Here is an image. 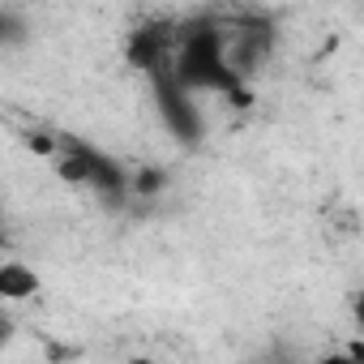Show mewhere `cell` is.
I'll return each instance as SVG.
<instances>
[{
	"mask_svg": "<svg viewBox=\"0 0 364 364\" xmlns=\"http://www.w3.org/2000/svg\"><path fill=\"white\" fill-rule=\"evenodd\" d=\"M129 364H154V360H150V355H133Z\"/></svg>",
	"mask_w": 364,
	"mask_h": 364,
	"instance_id": "9",
	"label": "cell"
},
{
	"mask_svg": "<svg viewBox=\"0 0 364 364\" xmlns=\"http://www.w3.org/2000/svg\"><path fill=\"white\" fill-rule=\"evenodd\" d=\"M351 321H355V330H360V338H364V287L360 291H351Z\"/></svg>",
	"mask_w": 364,
	"mask_h": 364,
	"instance_id": "8",
	"label": "cell"
},
{
	"mask_svg": "<svg viewBox=\"0 0 364 364\" xmlns=\"http://www.w3.org/2000/svg\"><path fill=\"white\" fill-rule=\"evenodd\" d=\"M180 35H185V26L171 22V18L141 22L137 31H129V35H124V60H129L146 82L171 77L176 52H180Z\"/></svg>",
	"mask_w": 364,
	"mask_h": 364,
	"instance_id": "3",
	"label": "cell"
},
{
	"mask_svg": "<svg viewBox=\"0 0 364 364\" xmlns=\"http://www.w3.org/2000/svg\"><path fill=\"white\" fill-rule=\"evenodd\" d=\"M39 291V274L35 266L9 257V262H0V300L5 304H18V300H31Z\"/></svg>",
	"mask_w": 364,
	"mask_h": 364,
	"instance_id": "5",
	"label": "cell"
},
{
	"mask_svg": "<svg viewBox=\"0 0 364 364\" xmlns=\"http://www.w3.org/2000/svg\"><path fill=\"white\" fill-rule=\"evenodd\" d=\"M52 163H56L60 180L95 189V193H99L103 202H112V206H120L124 198H133V171H129L120 159H112L107 150H99V146H90V141H82V137H69V133L56 137Z\"/></svg>",
	"mask_w": 364,
	"mask_h": 364,
	"instance_id": "2",
	"label": "cell"
},
{
	"mask_svg": "<svg viewBox=\"0 0 364 364\" xmlns=\"http://www.w3.org/2000/svg\"><path fill=\"white\" fill-rule=\"evenodd\" d=\"M171 77L193 95H223V99H249V82L236 73L228 52V31L219 22H193L180 35V52L171 65Z\"/></svg>",
	"mask_w": 364,
	"mask_h": 364,
	"instance_id": "1",
	"label": "cell"
},
{
	"mask_svg": "<svg viewBox=\"0 0 364 364\" xmlns=\"http://www.w3.org/2000/svg\"><path fill=\"white\" fill-rule=\"evenodd\" d=\"M150 90H154V107H159L163 129H167L180 146H193V141L202 137V129H206V112H202L198 95L185 90L176 77H159V82H150Z\"/></svg>",
	"mask_w": 364,
	"mask_h": 364,
	"instance_id": "4",
	"label": "cell"
},
{
	"mask_svg": "<svg viewBox=\"0 0 364 364\" xmlns=\"http://www.w3.org/2000/svg\"><path fill=\"white\" fill-rule=\"evenodd\" d=\"M313 364H364V360H360L355 351H347V347H343V351H326V355H317Z\"/></svg>",
	"mask_w": 364,
	"mask_h": 364,
	"instance_id": "7",
	"label": "cell"
},
{
	"mask_svg": "<svg viewBox=\"0 0 364 364\" xmlns=\"http://www.w3.org/2000/svg\"><path fill=\"white\" fill-rule=\"evenodd\" d=\"M167 185V171L163 167H137L133 171V198H154Z\"/></svg>",
	"mask_w": 364,
	"mask_h": 364,
	"instance_id": "6",
	"label": "cell"
}]
</instances>
